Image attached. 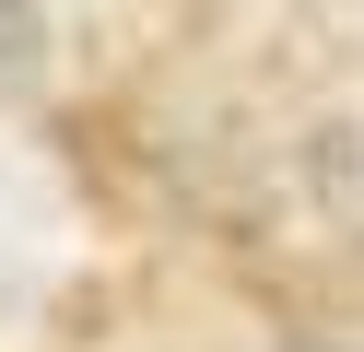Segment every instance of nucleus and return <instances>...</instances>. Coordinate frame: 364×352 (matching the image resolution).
<instances>
[{
  "mask_svg": "<svg viewBox=\"0 0 364 352\" xmlns=\"http://www.w3.org/2000/svg\"><path fill=\"white\" fill-rule=\"evenodd\" d=\"M24 270H36V200H24L12 176H0V294H12Z\"/></svg>",
  "mask_w": 364,
  "mask_h": 352,
  "instance_id": "f257e3e1",
  "label": "nucleus"
},
{
  "mask_svg": "<svg viewBox=\"0 0 364 352\" xmlns=\"http://www.w3.org/2000/svg\"><path fill=\"white\" fill-rule=\"evenodd\" d=\"M36 47H48V12H36V0H0V82H24Z\"/></svg>",
  "mask_w": 364,
  "mask_h": 352,
  "instance_id": "f03ea898",
  "label": "nucleus"
},
{
  "mask_svg": "<svg viewBox=\"0 0 364 352\" xmlns=\"http://www.w3.org/2000/svg\"><path fill=\"white\" fill-rule=\"evenodd\" d=\"M306 352H341V341H306Z\"/></svg>",
  "mask_w": 364,
  "mask_h": 352,
  "instance_id": "7ed1b4c3",
  "label": "nucleus"
}]
</instances>
